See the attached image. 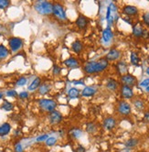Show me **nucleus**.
Wrapping results in <instances>:
<instances>
[{
  "instance_id": "43",
  "label": "nucleus",
  "mask_w": 149,
  "mask_h": 152,
  "mask_svg": "<svg viewBox=\"0 0 149 152\" xmlns=\"http://www.w3.org/2000/svg\"><path fill=\"white\" fill-rule=\"evenodd\" d=\"M15 151L16 152H22L23 151V148H22L21 144L18 143V144L15 146Z\"/></svg>"
},
{
  "instance_id": "6",
  "label": "nucleus",
  "mask_w": 149,
  "mask_h": 152,
  "mask_svg": "<svg viewBox=\"0 0 149 152\" xmlns=\"http://www.w3.org/2000/svg\"><path fill=\"white\" fill-rule=\"evenodd\" d=\"M117 111H118V113L120 115H130L131 111H132L130 104L127 103V102H125V101L119 102L118 106H117Z\"/></svg>"
},
{
  "instance_id": "7",
  "label": "nucleus",
  "mask_w": 149,
  "mask_h": 152,
  "mask_svg": "<svg viewBox=\"0 0 149 152\" xmlns=\"http://www.w3.org/2000/svg\"><path fill=\"white\" fill-rule=\"evenodd\" d=\"M121 82H122L123 85H126V86H129V87H133V86H135L136 84L137 79L135 77L134 75L126 73V74L121 76Z\"/></svg>"
},
{
  "instance_id": "23",
  "label": "nucleus",
  "mask_w": 149,
  "mask_h": 152,
  "mask_svg": "<svg viewBox=\"0 0 149 152\" xmlns=\"http://www.w3.org/2000/svg\"><path fill=\"white\" fill-rule=\"evenodd\" d=\"M80 93H81V92H80L79 89L75 88V87H72V88H71L70 90H69L68 96H69V98H71V99L78 98V97H80Z\"/></svg>"
},
{
  "instance_id": "35",
  "label": "nucleus",
  "mask_w": 149,
  "mask_h": 152,
  "mask_svg": "<svg viewBox=\"0 0 149 152\" xmlns=\"http://www.w3.org/2000/svg\"><path fill=\"white\" fill-rule=\"evenodd\" d=\"M142 19H143V21H144V23H145V25L149 28V12L144 13Z\"/></svg>"
},
{
  "instance_id": "42",
  "label": "nucleus",
  "mask_w": 149,
  "mask_h": 152,
  "mask_svg": "<svg viewBox=\"0 0 149 152\" xmlns=\"http://www.w3.org/2000/svg\"><path fill=\"white\" fill-rule=\"evenodd\" d=\"M140 85L141 86H143V87H146L147 86H149V78H147V79H145L143 82H141V84H140Z\"/></svg>"
},
{
  "instance_id": "49",
  "label": "nucleus",
  "mask_w": 149,
  "mask_h": 152,
  "mask_svg": "<svg viewBox=\"0 0 149 152\" xmlns=\"http://www.w3.org/2000/svg\"><path fill=\"white\" fill-rule=\"evenodd\" d=\"M0 152H4V151L3 150H0Z\"/></svg>"
},
{
  "instance_id": "22",
  "label": "nucleus",
  "mask_w": 149,
  "mask_h": 152,
  "mask_svg": "<svg viewBox=\"0 0 149 152\" xmlns=\"http://www.w3.org/2000/svg\"><path fill=\"white\" fill-rule=\"evenodd\" d=\"M41 79L39 77H36L32 81V83L28 85V87H27L28 91H34V90L38 89L39 85H41Z\"/></svg>"
},
{
  "instance_id": "28",
  "label": "nucleus",
  "mask_w": 149,
  "mask_h": 152,
  "mask_svg": "<svg viewBox=\"0 0 149 152\" xmlns=\"http://www.w3.org/2000/svg\"><path fill=\"white\" fill-rule=\"evenodd\" d=\"M97 130V126L94 123L91 122V123H88L87 124V126H86V131L90 134H93V133H95Z\"/></svg>"
},
{
  "instance_id": "3",
  "label": "nucleus",
  "mask_w": 149,
  "mask_h": 152,
  "mask_svg": "<svg viewBox=\"0 0 149 152\" xmlns=\"http://www.w3.org/2000/svg\"><path fill=\"white\" fill-rule=\"evenodd\" d=\"M38 106L45 112L50 113L56 110L57 103L54 100H51V99H41L38 101Z\"/></svg>"
},
{
  "instance_id": "18",
  "label": "nucleus",
  "mask_w": 149,
  "mask_h": 152,
  "mask_svg": "<svg viewBox=\"0 0 149 152\" xmlns=\"http://www.w3.org/2000/svg\"><path fill=\"white\" fill-rule=\"evenodd\" d=\"M113 39V31L110 27H107L105 30L102 31V40L107 43Z\"/></svg>"
},
{
  "instance_id": "37",
  "label": "nucleus",
  "mask_w": 149,
  "mask_h": 152,
  "mask_svg": "<svg viewBox=\"0 0 149 152\" xmlns=\"http://www.w3.org/2000/svg\"><path fill=\"white\" fill-rule=\"evenodd\" d=\"M60 72H61V68H60V66H58V65H54V66H53V69H52L53 74L59 75V74L60 73Z\"/></svg>"
},
{
  "instance_id": "30",
  "label": "nucleus",
  "mask_w": 149,
  "mask_h": 152,
  "mask_svg": "<svg viewBox=\"0 0 149 152\" xmlns=\"http://www.w3.org/2000/svg\"><path fill=\"white\" fill-rule=\"evenodd\" d=\"M130 59H131V63L133 64V65H138V63H139V57H138V55H137L135 51L131 52Z\"/></svg>"
},
{
  "instance_id": "48",
  "label": "nucleus",
  "mask_w": 149,
  "mask_h": 152,
  "mask_svg": "<svg viewBox=\"0 0 149 152\" xmlns=\"http://www.w3.org/2000/svg\"><path fill=\"white\" fill-rule=\"evenodd\" d=\"M146 91L149 93V86H147V87H146Z\"/></svg>"
},
{
  "instance_id": "26",
  "label": "nucleus",
  "mask_w": 149,
  "mask_h": 152,
  "mask_svg": "<svg viewBox=\"0 0 149 152\" xmlns=\"http://www.w3.org/2000/svg\"><path fill=\"white\" fill-rule=\"evenodd\" d=\"M133 104H134L135 107L138 111H142L143 109H144V107H145V104H144V102L141 100V99H136V100H135L133 102Z\"/></svg>"
},
{
  "instance_id": "13",
  "label": "nucleus",
  "mask_w": 149,
  "mask_h": 152,
  "mask_svg": "<svg viewBox=\"0 0 149 152\" xmlns=\"http://www.w3.org/2000/svg\"><path fill=\"white\" fill-rule=\"evenodd\" d=\"M123 12L126 15L127 17H132V16H135L138 13V8L135 6H131V5H127V6H124V8H123Z\"/></svg>"
},
{
  "instance_id": "16",
  "label": "nucleus",
  "mask_w": 149,
  "mask_h": 152,
  "mask_svg": "<svg viewBox=\"0 0 149 152\" xmlns=\"http://www.w3.org/2000/svg\"><path fill=\"white\" fill-rule=\"evenodd\" d=\"M116 69H117V72L119 73V74H121L122 76L124 75V74H126L127 70H128L126 62L124 61H120L117 63Z\"/></svg>"
},
{
  "instance_id": "10",
  "label": "nucleus",
  "mask_w": 149,
  "mask_h": 152,
  "mask_svg": "<svg viewBox=\"0 0 149 152\" xmlns=\"http://www.w3.org/2000/svg\"><path fill=\"white\" fill-rule=\"evenodd\" d=\"M120 93H121L122 97L124 99H132L134 97V91L132 89V87L122 85L121 89H120Z\"/></svg>"
},
{
  "instance_id": "46",
  "label": "nucleus",
  "mask_w": 149,
  "mask_h": 152,
  "mask_svg": "<svg viewBox=\"0 0 149 152\" xmlns=\"http://www.w3.org/2000/svg\"><path fill=\"white\" fill-rule=\"evenodd\" d=\"M3 98V93H0V99H2Z\"/></svg>"
},
{
  "instance_id": "36",
  "label": "nucleus",
  "mask_w": 149,
  "mask_h": 152,
  "mask_svg": "<svg viewBox=\"0 0 149 152\" xmlns=\"http://www.w3.org/2000/svg\"><path fill=\"white\" fill-rule=\"evenodd\" d=\"M27 84V78L26 77H20L18 81H16V85L18 86H24Z\"/></svg>"
},
{
  "instance_id": "39",
  "label": "nucleus",
  "mask_w": 149,
  "mask_h": 152,
  "mask_svg": "<svg viewBox=\"0 0 149 152\" xmlns=\"http://www.w3.org/2000/svg\"><path fill=\"white\" fill-rule=\"evenodd\" d=\"M49 137L47 135V134H45V135H42V136H39L38 137H37V141L38 142H42V141H46Z\"/></svg>"
},
{
  "instance_id": "41",
  "label": "nucleus",
  "mask_w": 149,
  "mask_h": 152,
  "mask_svg": "<svg viewBox=\"0 0 149 152\" xmlns=\"http://www.w3.org/2000/svg\"><path fill=\"white\" fill-rule=\"evenodd\" d=\"M85 148L82 145H78L76 147V149H75V152H85Z\"/></svg>"
},
{
  "instance_id": "47",
  "label": "nucleus",
  "mask_w": 149,
  "mask_h": 152,
  "mask_svg": "<svg viewBox=\"0 0 149 152\" xmlns=\"http://www.w3.org/2000/svg\"><path fill=\"white\" fill-rule=\"evenodd\" d=\"M146 73H147V74H149V67L146 69Z\"/></svg>"
},
{
  "instance_id": "14",
  "label": "nucleus",
  "mask_w": 149,
  "mask_h": 152,
  "mask_svg": "<svg viewBox=\"0 0 149 152\" xmlns=\"http://www.w3.org/2000/svg\"><path fill=\"white\" fill-rule=\"evenodd\" d=\"M97 93V89L93 86H85V88L82 91V95L84 97L93 96Z\"/></svg>"
},
{
  "instance_id": "4",
  "label": "nucleus",
  "mask_w": 149,
  "mask_h": 152,
  "mask_svg": "<svg viewBox=\"0 0 149 152\" xmlns=\"http://www.w3.org/2000/svg\"><path fill=\"white\" fill-rule=\"evenodd\" d=\"M53 15L58 17L60 20H67V15L64 7L60 3H55L53 4V9H52Z\"/></svg>"
},
{
  "instance_id": "11",
  "label": "nucleus",
  "mask_w": 149,
  "mask_h": 152,
  "mask_svg": "<svg viewBox=\"0 0 149 152\" xmlns=\"http://www.w3.org/2000/svg\"><path fill=\"white\" fill-rule=\"evenodd\" d=\"M76 25L80 30H85L89 25V20L85 16L80 15L76 19Z\"/></svg>"
},
{
  "instance_id": "32",
  "label": "nucleus",
  "mask_w": 149,
  "mask_h": 152,
  "mask_svg": "<svg viewBox=\"0 0 149 152\" xmlns=\"http://www.w3.org/2000/svg\"><path fill=\"white\" fill-rule=\"evenodd\" d=\"M111 14H112V8H111L110 6H109V7L107 8V13H106V19L109 23V25H111L112 21H113V17L111 16Z\"/></svg>"
},
{
  "instance_id": "9",
  "label": "nucleus",
  "mask_w": 149,
  "mask_h": 152,
  "mask_svg": "<svg viewBox=\"0 0 149 152\" xmlns=\"http://www.w3.org/2000/svg\"><path fill=\"white\" fill-rule=\"evenodd\" d=\"M116 119L113 117V116H108V117L104 118V122H102V126L105 128L106 130H113L114 127L116 126Z\"/></svg>"
},
{
  "instance_id": "25",
  "label": "nucleus",
  "mask_w": 149,
  "mask_h": 152,
  "mask_svg": "<svg viewBox=\"0 0 149 152\" xmlns=\"http://www.w3.org/2000/svg\"><path fill=\"white\" fill-rule=\"evenodd\" d=\"M137 144H138V139L137 138H130L124 143V146L127 149H133V148L135 147Z\"/></svg>"
},
{
  "instance_id": "1",
  "label": "nucleus",
  "mask_w": 149,
  "mask_h": 152,
  "mask_svg": "<svg viewBox=\"0 0 149 152\" xmlns=\"http://www.w3.org/2000/svg\"><path fill=\"white\" fill-rule=\"evenodd\" d=\"M109 65V61L102 58L99 61H91L84 64L83 70L86 73L88 74H93V73H99L104 72L105 69H107Z\"/></svg>"
},
{
  "instance_id": "15",
  "label": "nucleus",
  "mask_w": 149,
  "mask_h": 152,
  "mask_svg": "<svg viewBox=\"0 0 149 152\" xmlns=\"http://www.w3.org/2000/svg\"><path fill=\"white\" fill-rule=\"evenodd\" d=\"M64 65L68 68H71V69H74V68H78L79 67V61L77 59H75V58L73 57H70L68 58V59H66L64 61Z\"/></svg>"
},
{
  "instance_id": "21",
  "label": "nucleus",
  "mask_w": 149,
  "mask_h": 152,
  "mask_svg": "<svg viewBox=\"0 0 149 152\" xmlns=\"http://www.w3.org/2000/svg\"><path fill=\"white\" fill-rule=\"evenodd\" d=\"M133 34L137 38L144 37L145 35V30L140 25H135L133 27Z\"/></svg>"
},
{
  "instance_id": "34",
  "label": "nucleus",
  "mask_w": 149,
  "mask_h": 152,
  "mask_svg": "<svg viewBox=\"0 0 149 152\" xmlns=\"http://www.w3.org/2000/svg\"><path fill=\"white\" fill-rule=\"evenodd\" d=\"M9 5H10V2L8 0H0V9L7 8Z\"/></svg>"
},
{
  "instance_id": "40",
  "label": "nucleus",
  "mask_w": 149,
  "mask_h": 152,
  "mask_svg": "<svg viewBox=\"0 0 149 152\" xmlns=\"http://www.w3.org/2000/svg\"><path fill=\"white\" fill-rule=\"evenodd\" d=\"M19 97L20 99H27L28 97V93L27 92H25V91L24 92H21V93H19Z\"/></svg>"
},
{
  "instance_id": "17",
  "label": "nucleus",
  "mask_w": 149,
  "mask_h": 152,
  "mask_svg": "<svg viewBox=\"0 0 149 152\" xmlns=\"http://www.w3.org/2000/svg\"><path fill=\"white\" fill-rule=\"evenodd\" d=\"M71 50L77 54L81 53V52L82 51V50H83V44L78 39L74 40V41L71 43Z\"/></svg>"
},
{
  "instance_id": "38",
  "label": "nucleus",
  "mask_w": 149,
  "mask_h": 152,
  "mask_svg": "<svg viewBox=\"0 0 149 152\" xmlns=\"http://www.w3.org/2000/svg\"><path fill=\"white\" fill-rule=\"evenodd\" d=\"M7 96L16 97V96H18V93H16V91H15V90H9L7 92Z\"/></svg>"
},
{
  "instance_id": "27",
  "label": "nucleus",
  "mask_w": 149,
  "mask_h": 152,
  "mask_svg": "<svg viewBox=\"0 0 149 152\" xmlns=\"http://www.w3.org/2000/svg\"><path fill=\"white\" fill-rule=\"evenodd\" d=\"M1 108L5 111H7V112H8V111H11L13 108H14V106H13V104L12 103H10L7 100H5L4 103L2 104V106H1Z\"/></svg>"
},
{
  "instance_id": "19",
  "label": "nucleus",
  "mask_w": 149,
  "mask_h": 152,
  "mask_svg": "<svg viewBox=\"0 0 149 152\" xmlns=\"http://www.w3.org/2000/svg\"><path fill=\"white\" fill-rule=\"evenodd\" d=\"M11 130V126L9 123H3V124L0 126V136L4 137V136H7L8 135V133Z\"/></svg>"
},
{
  "instance_id": "29",
  "label": "nucleus",
  "mask_w": 149,
  "mask_h": 152,
  "mask_svg": "<svg viewBox=\"0 0 149 152\" xmlns=\"http://www.w3.org/2000/svg\"><path fill=\"white\" fill-rule=\"evenodd\" d=\"M50 90V86L47 84H41L39 86V89H38V92L41 95H46L47 93H49Z\"/></svg>"
},
{
  "instance_id": "8",
  "label": "nucleus",
  "mask_w": 149,
  "mask_h": 152,
  "mask_svg": "<svg viewBox=\"0 0 149 152\" xmlns=\"http://www.w3.org/2000/svg\"><path fill=\"white\" fill-rule=\"evenodd\" d=\"M62 119H63L62 115L57 110H54L49 114V120L50 122V124H53V125L60 124V123L62 121Z\"/></svg>"
},
{
  "instance_id": "20",
  "label": "nucleus",
  "mask_w": 149,
  "mask_h": 152,
  "mask_svg": "<svg viewBox=\"0 0 149 152\" xmlns=\"http://www.w3.org/2000/svg\"><path fill=\"white\" fill-rule=\"evenodd\" d=\"M106 88L112 92H115L118 89V83L114 79H109L106 83Z\"/></svg>"
},
{
  "instance_id": "44",
  "label": "nucleus",
  "mask_w": 149,
  "mask_h": 152,
  "mask_svg": "<svg viewBox=\"0 0 149 152\" xmlns=\"http://www.w3.org/2000/svg\"><path fill=\"white\" fill-rule=\"evenodd\" d=\"M144 121L146 123H149V111H147V112L145 113V115H144Z\"/></svg>"
},
{
  "instance_id": "24",
  "label": "nucleus",
  "mask_w": 149,
  "mask_h": 152,
  "mask_svg": "<svg viewBox=\"0 0 149 152\" xmlns=\"http://www.w3.org/2000/svg\"><path fill=\"white\" fill-rule=\"evenodd\" d=\"M9 54V50L5 46L0 44V61L5 59Z\"/></svg>"
},
{
  "instance_id": "33",
  "label": "nucleus",
  "mask_w": 149,
  "mask_h": 152,
  "mask_svg": "<svg viewBox=\"0 0 149 152\" xmlns=\"http://www.w3.org/2000/svg\"><path fill=\"white\" fill-rule=\"evenodd\" d=\"M56 143H57V138L54 137H49L47 140H46V144H47V146H49V147L54 146Z\"/></svg>"
},
{
  "instance_id": "45",
  "label": "nucleus",
  "mask_w": 149,
  "mask_h": 152,
  "mask_svg": "<svg viewBox=\"0 0 149 152\" xmlns=\"http://www.w3.org/2000/svg\"><path fill=\"white\" fill-rule=\"evenodd\" d=\"M74 84H84L82 83V81H76V82H74Z\"/></svg>"
},
{
  "instance_id": "5",
  "label": "nucleus",
  "mask_w": 149,
  "mask_h": 152,
  "mask_svg": "<svg viewBox=\"0 0 149 152\" xmlns=\"http://www.w3.org/2000/svg\"><path fill=\"white\" fill-rule=\"evenodd\" d=\"M8 45L10 47V50L13 52L18 51L23 46V40L18 37H12L8 39Z\"/></svg>"
},
{
  "instance_id": "31",
  "label": "nucleus",
  "mask_w": 149,
  "mask_h": 152,
  "mask_svg": "<svg viewBox=\"0 0 149 152\" xmlns=\"http://www.w3.org/2000/svg\"><path fill=\"white\" fill-rule=\"evenodd\" d=\"M70 136L73 138H79L82 136V130L78 129V128H73V129L70 131Z\"/></svg>"
},
{
  "instance_id": "2",
  "label": "nucleus",
  "mask_w": 149,
  "mask_h": 152,
  "mask_svg": "<svg viewBox=\"0 0 149 152\" xmlns=\"http://www.w3.org/2000/svg\"><path fill=\"white\" fill-rule=\"evenodd\" d=\"M34 8L41 15H49L52 13L53 5L48 1H37L34 5Z\"/></svg>"
},
{
  "instance_id": "12",
  "label": "nucleus",
  "mask_w": 149,
  "mask_h": 152,
  "mask_svg": "<svg viewBox=\"0 0 149 152\" xmlns=\"http://www.w3.org/2000/svg\"><path fill=\"white\" fill-rule=\"evenodd\" d=\"M120 56H121V52H120L118 50L116 49H112L109 50V52L106 54L105 56V59L108 61H116L118 60Z\"/></svg>"
}]
</instances>
